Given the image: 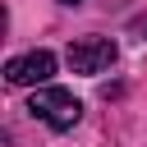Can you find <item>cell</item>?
<instances>
[{
	"mask_svg": "<svg viewBox=\"0 0 147 147\" xmlns=\"http://www.w3.org/2000/svg\"><path fill=\"white\" fill-rule=\"evenodd\" d=\"M28 110H32L41 124H51L55 133H64V129H74V124L83 119V101H78L69 87H37L32 101H28Z\"/></svg>",
	"mask_w": 147,
	"mask_h": 147,
	"instance_id": "cell-1",
	"label": "cell"
},
{
	"mask_svg": "<svg viewBox=\"0 0 147 147\" xmlns=\"http://www.w3.org/2000/svg\"><path fill=\"white\" fill-rule=\"evenodd\" d=\"M51 74H55V55L51 51H28V55L5 64V83L9 87H51Z\"/></svg>",
	"mask_w": 147,
	"mask_h": 147,
	"instance_id": "cell-3",
	"label": "cell"
},
{
	"mask_svg": "<svg viewBox=\"0 0 147 147\" xmlns=\"http://www.w3.org/2000/svg\"><path fill=\"white\" fill-rule=\"evenodd\" d=\"M60 5H78V0H60Z\"/></svg>",
	"mask_w": 147,
	"mask_h": 147,
	"instance_id": "cell-4",
	"label": "cell"
},
{
	"mask_svg": "<svg viewBox=\"0 0 147 147\" xmlns=\"http://www.w3.org/2000/svg\"><path fill=\"white\" fill-rule=\"evenodd\" d=\"M115 55H119V46L110 37H83V41H74L64 51V60H69L74 74H106L115 64Z\"/></svg>",
	"mask_w": 147,
	"mask_h": 147,
	"instance_id": "cell-2",
	"label": "cell"
}]
</instances>
